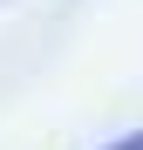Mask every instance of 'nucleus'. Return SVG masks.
I'll return each mask as SVG.
<instances>
[{"label":"nucleus","mask_w":143,"mask_h":150,"mask_svg":"<svg viewBox=\"0 0 143 150\" xmlns=\"http://www.w3.org/2000/svg\"><path fill=\"white\" fill-rule=\"evenodd\" d=\"M109 150H143V130H136V137H123V143H109Z\"/></svg>","instance_id":"obj_1"}]
</instances>
